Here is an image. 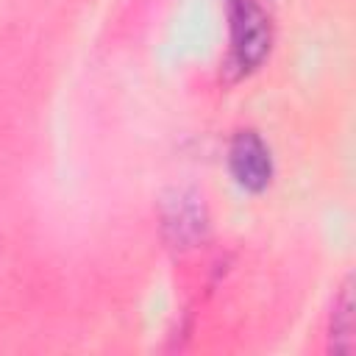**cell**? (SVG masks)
I'll return each mask as SVG.
<instances>
[{"instance_id":"cell-1","label":"cell","mask_w":356,"mask_h":356,"mask_svg":"<svg viewBox=\"0 0 356 356\" xmlns=\"http://www.w3.org/2000/svg\"><path fill=\"white\" fill-rule=\"evenodd\" d=\"M228 70L236 78L261 67L273 44V25L256 0H228Z\"/></svg>"},{"instance_id":"cell-3","label":"cell","mask_w":356,"mask_h":356,"mask_svg":"<svg viewBox=\"0 0 356 356\" xmlns=\"http://www.w3.org/2000/svg\"><path fill=\"white\" fill-rule=\"evenodd\" d=\"M161 228L175 248H195L209 228L203 197L192 189H175L161 203Z\"/></svg>"},{"instance_id":"cell-2","label":"cell","mask_w":356,"mask_h":356,"mask_svg":"<svg viewBox=\"0 0 356 356\" xmlns=\"http://www.w3.org/2000/svg\"><path fill=\"white\" fill-rule=\"evenodd\" d=\"M228 172L234 178V184L250 195H259L270 186L273 153L256 131L245 128V131L234 134V139L228 145Z\"/></svg>"},{"instance_id":"cell-4","label":"cell","mask_w":356,"mask_h":356,"mask_svg":"<svg viewBox=\"0 0 356 356\" xmlns=\"http://www.w3.org/2000/svg\"><path fill=\"white\" fill-rule=\"evenodd\" d=\"M353 292H350V278L342 284L339 298L334 300L331 312V348L337 353H350L353 350Z\"/></svg>"}]
</instances>
